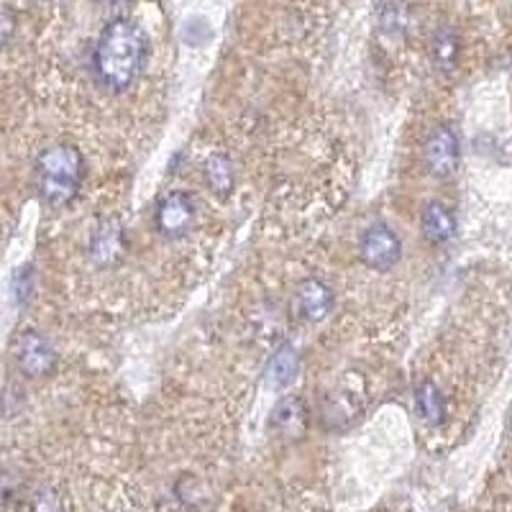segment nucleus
I'll list each match as a JSON object with an SVG mask.
<instances>
[{
    "label": "nucleus",
    "mask_w": 512,
    "mask_h": 512,
    "mask_svg": "<svg viewBox=\"0 0 512 512\" xmlns=\"http://www.w3.org/2000/svg\"><path fill=\"white\" fill-rule=\"evenodd\" d=\"M146 36L139 24L128 18H113L100 31L93 49L95 80L111 93H123L144 70Z\"/></svg>",
    "instance_id": "1"
},
{
    "label": "nucleus",
    "mask_w": 512,
    "mask_h": 512,
    "mask_svg": "<svg viewBox=\"0 0 512 512\" xmlns=\"http://www.w3.org/2000/svg\"><path fill=\"white\" fill-rule=\"evenodd\" d=\"M31 512H62V497L52 487H41L31 495Z\"/></svg>",
    "instance_id": "15"
},
{
    "label": "nucleus",
    "mask_w": 512,
    "mask_h": 512,
    "mask_svg": "<svg viewBox=\"0 0 512 512\" xmlns=\"http://www.w3.org/2000/svg\"><path fill=\"white\" fill-rule=\"evenodd\" d=\"M359 256L361 262L367 264L374 272H387V269L395 267L402 256V244L400 236L392 231L390 226L377 223V226L367 228L364 236L359 241Z\"/></svg>",
    "instance_id": "4"
},
{
    "label": "nucleus",
    "mask_w": 512,
    "mask_h": 512,
    "mask_svg": "<svg viewBox=\"0 0 512 512\" xmlns=\"http://www.w3.org/2000/svg\"><path fill=\"white\" fill-rule=\"evenodd\" d=\"M123 254H126V228L118 218H108L93 231L90 259H93L95 267L111 269L121 262Z\"/></svg>",
    "instance_id": "6"
},
{
    "label": "nucleus",
    "mask_w": 512,
    "mask_h": 512,
    "mask_svg": "<svg viewBox=\"0 0 512 512\" xmlns=\"http://www.w3.org/2000/svg\"><path fill=\"white\" fill-rule=\"evenodd\" d=\"M203 175L210 190L216 192V195H221V198H226L228 192L233 190V164L223 152L210 154V157L205 159Z\"/></svg>",
    "instance_id": "11"
},
{
    "label": "nucleus",
    "mask_w": 512,
    "mask_h": 512,
    "mask_svg": "<svg viewBox=\"0 0 512 512\" xmlns=\"http://www.w3.org/2000/svg\"><path fill=\"white\" fill-rule=\"evenodd\" d=\"M11 29H13V18H11V11L6 8V13H3V41L11 39Z\"/></svg>",
    "instance_id": "17"
},
{
    "label": "nucleus",
    "mask_w": 512,
    "mask_h": 512,
    "mask_svg": "<svg viewBox=\"0 0 512 512\" xmlns=\"http://www.w3.org/2000/svg\"><path fill=\"white\" fill-rule=\"evenodd\" d=\"M459 136L454 128L441 126L436 134L425 144V164L433 177H448L454 175V169L459 167Z\"/></svg>",
    "instance_id": "7"
},
{
    "label": "nucleus",
    "mask_w": 512,
    "mask_h": 512,
    "mask_svg": "<svg viewBox=\"0 0 512 512\" xmlns=\"http://www.w3.org/2000/svg\"><path fill=\"white\" fill-rule=\"evenodd\" d=\"M420 231H423L425 241H431V244L438 246L454 239L456 218L451 213V208L443 203L425 205L423 216H420Z\"/></svg>",
    "instance_id": "9"
},
{
    "label": "nucleus",
    "mask_w": 512,
    "mask_h": 512,
    "mask_svg": "<svg viewBox=\"0 0 512 512\" xmlns=\"http://www.w3.org/2000/svg\"><path fill=\"white\" fill-rule=\"evenodd\" d=\"M459 36L451 29H441L436 36H433V59L441 70H454L456 62H459Z\"/></svg>",
    "instance_id": "14"
},
{
    "label": "nucleus",
    "mask_w": 512,
    "mask_h": 512,
    "mask_svg": "<svg viewBox=\"0 0 512 512\" xmlns=\"http://www.w3.org/2000/svg\"><path fill=\"white\" fill-rule=\"evenodd\" d=\"M85 162L82 154L70 144H52L36 159V190L41 203L49 208H64L77 198Z\"/></svg>",
    "instance_id": "2"
},
{
    "label": "nucleus",
    "mask_w": 512,
    "mask_h": 512,
    "mask_svg": "<svg viewBox=\"0 0 512 512\" xmlns=\"http://www.w3.org/2000/svg\"><path fill=\"white\" fill-rule=\"evenodd\" d=\"M308 423V415H305L303 402L297 397H287L282 400L277 408L272 410V418H269V428L280 436H300Z\"/></svg>",
    "instance_id": "10"
},
{
    "label": "nucleus",
    "mask_w": 512,
    "mask_h": 512,
    "mask_svg": "<svg viewBox=\"0 0 512 512\" xmlns=\"http://www.w3.org/2000/svg\"><path fill=\"white\" fill-rule=\"evenodd\" d=\"M333 308V292L331 287L323 280H310L300 282L295 292V310L300 313V318L310 320V323H318V320L326 318Z\"/></svg>",
    "instance_id": "8"
},
{
    "label": "nucleus",
    "mask_w": 512,
    "mask_h": 512,
    "mask_svg": "<svg viewBox=\"0 0 512 512\" xmlns=\"http://www.w3.org/2000/svg\"><path fill=\"white\" fill-rule=\"evenodd\" d=\"M297 369H300V359H297L295 349L292 346H282L277 354L269 359V367H267V382L277 390L287 387L292 379L297 377Z\"/></svg>",
    "instance_id": "12"
},
{
    "label": "nucleus",
    "mask_w": 512,
    "mask_h": 512,
    "mask_svg": "<svg viewBox=\"0 0 512 512\" xmlns=\"http://www.w3.org/2000/svg\"><path fill=\"white\" fill-rule=\"evenodd\" d=\"M13 292H16V303L26 305V300L31 297V269L29 267L18 269L16 282H13Z\"/></svg>",
    "instance_id": "16"
},
{
    "label": "nucleus",
    "mask_w": 512,
    "mask_h": 512,
    "mask_svg": "<svg viewBox=\"0 0 512 512\" xmlns=\"http://www.w3.org/2000/svg\"><path fill=\"white\" fill-rule=\"evenodd\" d=\"M16 364L26 377H47L57 367V354L47 336L39 331H26L16 344Z\"/></svg>",
    "instance_id": "5"
},
{
    "label": "nucleus",
    "mask_w": 512,
    "mask_h": 512,
    "mask_svg": "<svg viewBox=\"0 0 512 512\" xmlns=\"http://www.w3.org/2000/svg\"><path fill=\"white\" fill-rule=\"evenodd\" d=\"M195 216H198V208H195L190 192L175 190L159 200L157 210H154V223L164 239H182L195 223Z\"/></svg>",
    "instance_id": "3"
},
{
    "label": "nucleus",
    "mask_w": 512,
    "mask_h": 512,
    "mask_svg": "<svg viewBox=\"0 0 512 512\" xmlns=\"http://www.w3.org/2000/svg\"><path fill=\"white\" fill-rule=\"evenodd\" d=\"M415 405H418L420 418L428 425H441L443 415H446V405H443V395L433 382H423L415 390Z\"/></svg>",
    "instance_id": "13"
}]
</instances>
